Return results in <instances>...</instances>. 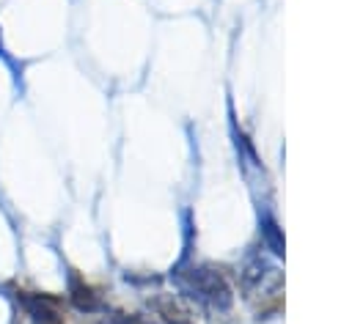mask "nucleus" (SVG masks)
Listing matches in <instances>:
<instances>
[{
	"label": "nucleus",
	"instance_id": "obj_1",
	"mask_svg": "<svg viewBox=\"0 0 352 324\" xmlns=\"http://www.w3.org/2000/svg\"><path fill=\"white\" fill-rule=\"evenodd\" d=\"M179 283L187 294H192L198 302L214 308V310H228L231 308V288L226 277L212 269V266H190L187 272L179 275Z\"/></svg>",
	"mask_w": 352,
	"mask_h": 324
},
{
	"label": "nucleus",
	"instance_id": "obj_2",
	"mask_svg": "<svg viewBox=\"0 0 352 324\" xmlns=\"http://www.w3.org/2000/svg\"><path fill=\"white\" fill-rule=\"evenodd\" d=\"M19 305L30 316L33 324H66L60 313V299L50 294H36V291H16Z\"/></svg>",
	"mask_w": 352,
	"mask_h": 324
},
{
	"label": "nucleus",
	"instance_id": "obj_3",
	"mask_svg": "<svg viewBox=\"0 0 352 324\" xmlns=\"http://www.w3.org/2000/svg\"><path fill=\"white\" fill-rule=\"evenodd\" d=\"M151 310L162 319V324H195L192 310L173 294H157L151 299Z\"/></svg>",
	"mask_w": 352,
	"mask_h": 324
},
{
	"label": "nucleus",
	"instance_id": "obj_4",
	"mask_svg": "<svg viewBox=\"0 0 352 324\" xmlns=\"http://www.w3.org/2000/svg\"><path fill=\"white\" fill-rule=\"evenodd\" d=\"M69 299H72V305H74L80 313H94V310L102 308L96 291H94L91 286H85L77 275H72V280H69Z\"/></svg>",
	"mask_w": 352,
	"mask_h": 324
}]
</instances>
